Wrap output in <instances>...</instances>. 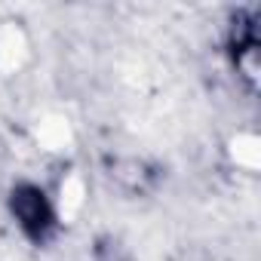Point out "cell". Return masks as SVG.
<instances>
[{
  "label": "cell",
  "instance_id": "1",
  "mask_svg": "<svg viewBox=\"0 0 261 261\" xmlns=\"http://www.w3.org/2000/svg\"><path fill=\"white\" fill-rule=\"evenodd\" d=\"M10 212L19 224V230L34 240L43 243L49 240V233L56 230V209L49 203V197L37 188V185H19L10 194Z\"/></svg>",
  "mask_w": 261,
  "mask_h": 261
},
{
  "label": "cell",
  "instance_id": "2",
  "mask_svg": "<svg viewBox=\"0 0 261 261\" xmlns=\"http://www.w3.org/2000/svg\"><path fill=\"white\" fill-rule=\"evenodd\" d=\"M230 56H233V65L240 68V74L255 83V77H258V16H255V10L237 16V22L230 28Z\"/></svg>",
  "mask_w": 261,
  "mask_h": 261
}]
</instances>
